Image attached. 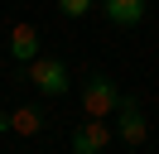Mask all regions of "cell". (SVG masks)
<instances>
[{
	"mask_svg": "<svg viewBox=\"0 0 159 154\" xmlns=\"http://www.w3.org/2000/svg\"><path fill=\"white\" fill-rule=\"evenodd\" d=\"M20 82H34L43 96H58V92H68V63H63V58H39L34 53L29 63H24Z\"/></svg>",
	"mask_w": 159,
	"mask_h": 154,
	"instance_id": "cell-1",
	"label": "cell"
},
{
	"mask_svg": "<svg viewBox=\"0 0 159 154\" xmlns=\"http://www.w3.org/2000/svg\"><path fill=\"white\" fill-rule=\"evenodd\" d=\"M120 106V87L111 82L106 72H92L87 82H82V111L87 116H101V120H111V111Z\"/></svg>",
	"mask_w": 159,
	"mask_h": 154,
	"instance_id": "cell-2",
	"label": "cell"
},
{
	"mask_svg": "<svg viewBox=\"0 0 159 154\" xmlns=\"http://www.w3.org/2000/svg\"><path fill=\"white\" fill-rule=\"evenodd\" d=\"M111 116H116V135L130 144V149H140V144H145V135H149V125H145V116H140L135 96H120V106H116Z\"/></svg>",
	"mask_w": 159,
	"mask_h": 154,
	"instance_id": "cell-3",
	"label": "cell"
},
{
	"mask_svg": "<svg viewBox=\"0 0 159 154\" xmlns=\"http://www.w3.org/2000/svg\"><path fill=\"white\" fill-rule=\"evenodd\" d=\"M68 144H72V154H101L111 144V125L101 120V116H92V120H82L77 130L68 135Z\"/></svg>",
	"mask_w": 159,
	"mask_h": 154,
	"instance_id": "cell-4",
	"label": "cell"
},
{
	"mask_svg": "<svg viewBox=\"0 0 159 154\" xmlns=\"http://www.w3.org/2000/svg\"><path fill=\"white\" fill-rule=\"evenodd\" d=\"M145 10H149V0H101V15L116 29H135L145 19Z\"/></svg>",
	"mask_w": 159,
	"mask_h": 154,
	"instance_id": "cell-5",
	"label": "cell"
},
{
	"mask_svg": "<svg viewBox=\"0 0 159 154\" xmlns=\"http://www.w3.org/2000/svg\"><path fill=\"white\" fill-rule=\"evenodd\" d=\"M34 53H39V29L34 24H15L10 29V58L15 63H29Z\"/></svg>",
	"mask_w": 159,
	"mask_h": 154,
	"instance_id": "cell-6",
	"label": "cell"
},
{
	"mask_svg": "<svg viewBox=\"0 0 159 154\" xmlns=\"http://www.w3.org/2000/svg\"><path fill=\"white\" fill-rule=\"evenodd\" d=\"M10 130L39 135V130H43V111H39V106H20V111H10Z\"/></svg>",
	"mask_w": 159,
	"mask_h": 154,
	"instance_id": "cell-7",
	"label": "cell"
},
{
	"mask_svg": "<svg viewBox=\"0 0 159 154\" xmlns=\"http://www.w3.org/2000/svg\"><path fill=\"white\" fill-rule=\"evenodd\" d=\"M92 5H97V0H58V10H63L68 19H82V15H87Z\"/></svg>",
	"mask_w": 159,
	"mask_h": 154,
	"instance_id": "cell-8",
	"label": "cell"
},
{
	"mask_svg": "<svg viewBox=\"0 0 159 154\" xmlns=\"http://www.w3.org/2000/svg\"><path fill=\"white\" fill-rule=\"evenodd\" d=\"M5 130H10V111H0V135H5Z\"/></svg>",
	"mask_w": 159,
	"mask_h": 154,
	"instance_id": "cell-9",
	"label": "cell"
}]
</instances>
